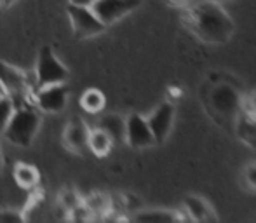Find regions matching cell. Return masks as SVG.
Masks as SVG:
<instances>
[{
    "label": "cell",
    "mask_w": 256,
    "mask_h": 223,
    "mask_svg": "<svg viewBox=\"0 0 256 223\" xmlns=\"http://www.w3.org/2000/svg\"><path fill=\"white\" fill-rule=\"evenodd\" d=\"M34 102L40 112L56 114L66 106L68 89L64 84H51L46 88H38V91L34 94Z\"/></svg>",
    "instance_id": "ba28073f"
},
{
    "label": "cell",
    "mask_w": 256,
    "mask_h": 223,
    "mask_svg": "<svg viewBox=\"0 0 256 223\" xmlns=\"http://www.w3.org/2000/svg\"><path fill=\"white\" fill-rule=\"evenodd\" d=\"M242 178H244V183H246L248 188L256 190V162H251L244 168Z\"/></svg>",
    "instance_id": "ffe728a7"
},
{
    "label": "cell",
    "mask_w": 256,
    "mask_h": 223,
    "mask_svg": "<svg viewBox=\"0 0 256 223\" xmlns=\"http://www.w3.org/2000/svg\"><path fill=\"white\" fill-rule=\"evenodd\" d=\"M152 131L155 143H164L168 140L169 132L172 129V122H174V106L171 103H162L148 118H146Z\"/></svg>",
    "instance_id": "30bf717a"
},
{
    "label": "cell",
    "mask_w": 256,
    "mask_h": 223,
    "mask_svg": "<svg viewBox=\"0 0 256 223\" xmlns=\"http://www.w3.org/2000/svg\"><path fill=\"white\" fill-rule=\"evenodd\" d=\"M202 103L220 128L234 131L237 115L242 108L244 96L239 86L234 84L230 78L223 80L218 77L216 80L208 82L202 89Z\"/></svg>",
    "instance_id": "7a4b0ae2"
},
{
    "label": "cell",
    "mask_w": 256,
    "mask_h": 223,
    "mask_svg": "<svg viewBox=\"0 0 256 223\" xmlns=\"http://www.w3.org/2000/svg\"><path fill=\"white\" fill-rule=\"evenodd\" d=\"M126 140L134 148H146L155 145V138L150 131L148 122L138 114L129 115V118L126 120Z\"/></svg>",
    "instance_id": "9c48e42d"
},
{
    "label": "cell",
    "mask_w": 256,
    "mask_h": 223,
    "mask_svg": "<svg viewBox=\"0 0 256 223\" xmlns=\"http://www.w3.org/2000/svg\"><path fill=\"white\" fill-rule=\"evenodd\" d=\"M10 2H14V0H0V4H10Z\"/></svg>",
    "instance_id": "4316f807"
},
{
    "label": "cell",
    "mask_w": 256,
    "mask_h": 223,
    "mask_svg": "<svg viewBox=\"0 0 256 223\" xmlns=\"http://www.w3.org/2000/svg\"><path fill=\"white\" fill-rule=\"evenodd\" d=\"M100 129H103L108 136L115 142L126 140V120L118 115H104L98 124Z\"/></svg>",
    "instance_id": "4fadbf2b"
},
{
    "label": "cell",
    "mask_w": 256,
    "mask_h": 223,
    "mask_svg": "<svg viewBox=\"0 0 256 223\" xmlns=\"http://www.w3.org/2000/svg\"><path fill=\"white\" fill-rule=\"evenodd\" d=\"M171 6H174V7H180V9H186V7H190L192 6L196 0H168Z\"/></svg>",
    "instance_id": "603a6c76"
},
{
    "label": "cell",
    "mask_w": 256,
    "mask_h": 223,
    "mask_svg": "<svg viewBox=\"0 0 256 223\" xmlns=\"http://www.w3.org/2000/svg\"><path fill=\"white\" fill-rule=\"evenodd\" d=\"M14 180L20 186L23 188H34L35 185L40 180V174H38V169L35 166H30V164H18L14 168Z\"/></svg>",
    "instance_id": "9a60e30c"
},
{
    "label": "cell",
    "mask_w": 256,
    "mask_h": 223,
    "mask_svg": "<svg viewBox=\"0 0 256 223\" xmlns=\"http://www.w3.org/2000/svg\"><path fill=\"white\" fill-rule=\"evenodd\" d=\"M216 2H220V0H216Z\"/></svg>",
    "instance_id": "83f0119b"
},
{
    "label": "cell",
    "mask_w": 256,
    "mask_h": 223,
    "mask_svg": "<svg viewBox=\"0 0 256 223\" xmlns=\"http://www.w3.org/2000/svg\"><path fill=\"white\" fill-rule=\"evenodd\" d=\"M134 222H176L180 220V216L172 211L168 210H150V211H142V213H136L132 216Z\"/></svg>",
    "instance_id": "e0dca14e"
},
{
    "label": "cell",
    "mask_w": 256,
    "mask_h": 223,
    "mask_svg": "<svg viewBox=\"0 0 256 223\" xmlns=\"http://www.w3.org/2000/svg\"><path fill=\"white\" fill-rule=\"evenodd\" d=\"M183 208L185 213L188 214L190 220L194 222H214L218 220V216L214 214L212 208L209 206V202L199 196H186L183 200Z\"/></svg>",
    "instance_id": "8fae6325"
},
{
    "label": "cell",
    "mask_w": 256,
    "mask_h": 223,
    "mask_svg": "<svg viewBox=\"0 0 256 223\" xmlns=\"http://www.w3.org/2000/svg\"><path fill=\"white\" fill-rule=\"evenodd\" d=\"M86 206H88V210L91 211V213H96V211H106L108 208H110V200H108L104 196H102V194H94V196L88 200Z\"/></svg>",
    "instance_id": "d6986e66"
},
{
    "label": "cell",
    "mask_w": 256,
    "mask_h": 223,
    "mask_svg": "<svg viewBox=\"0 0 256 223\" xmlns=\"http://www.w3.org/2000/svg\"><path fill=\"white\" fill-rule=\"evenodd\" d=\"M2 96H7V94H6V89H4L2 84H0V98H2Z\"/></svg>",
    "instance_id": "484cf974"
},
{
    "label": "cell",
    "mask_w": 256,
    "mask_h": 223,
    "mask_svg": "<svg viewBox=\"0 0 256 223\" xmlns=\"http://www.w3.org/2000/svg\"><path fill=\"white\" fill-rule=\"evenodd\" d=\"M140 4L142 0H94L91 4V9L104 26H108L124 18L126 14L138 9Z\"/></svg>",
    "instance_id": "52a82bcc"
},
{
    "label": "cell",
    "mask_w": 256,
    "mask_h": 223,
    "mask_svg": "<svg viewBox=\"0 0 256 223\" xmlns=\"http://www.w3.org/2000/svg\"><path fill=\"white\" fill-rule=\"evenodd\" d=\"M183 23L206 44H225L236 32L232 18L216 0H196L183 9Z\"/></svg>",
    "instance_id": "6da1fadb"
},
{
    "label": "cell",
    "mask_w": 256,
    "mask_h": 223,
    "mask_svg": "<svg viewBox=\"0 0 256 223\" xmlns=\"http://www.w3.org/2000/svg\"><path fill=\"white\" fill-rule=\"evenodd\" d=\"M80 106L89 114H98L104 108V96L98 89H88L80 96Z\"/></svg>",
    "instance_id": "2e32d148"
},
{
    "label": "cell",
    "mask_w": 256,
    "mask_h": 223,
    "mask_svg": "<svg viewBox=\"0 0 256 223\" xmlns=\"http://www.w3.org/2000/svg\"><path fill=\"white\" fill-rule=\"evenodd\" d=\"M0 84L6 89V94L14 102V106L26 105L32 96V88L26 80V75L10 64L0 63Z\"/></svg>",
    "instance_id": "277c9868"
},
{
    "label": "cell",
    "mask_w": 256,
    "mask_h": 223,
    "mask_svg": "<svg viewBox=\"0 0 256 223\" xmlns=\"http://www.w3.org/2000/svg\"><path fill=\"white\" fill-rule=\"evenodd\" d=\"M112 145H114V140H112L103 129L96 128L94 131H89L88 146L96 154V156H100V157L106 156V154L112 150Z\"/></svg>",
    "instance_id": "5bb4252c"
},
{
    "label": "cell",
    "mask_w": 256,
    "mask_h": 223,
    "mask_svg": "<svg viewBox=\"0 0 256 223\" xmlns=\"http://www.w3.org/2000/svg\"><path fill=\"white\" fill-rule=\"evenodd\" d=\"M61 202H63L64 210H74L75 206H78L80 204V200H78V197L75 196L74 192H64L63 196H61Z\"/></svg>",
    "instance_id": "44dd1931"
},
{
    "label": "cell",
    "mask_w": 256,
    "mask_h": 223,
    "mask_svg": "<svg viewBox=\"0 0 256 223\" xmlns=\"http://www.w3.org/2000/svg\"><path fill=\"white\" fill-rule=\"evenodd\" d=\"M14 108H16V106H14V102L9 96H2V98H0V132H4V129H6Z\"/></svg>",
    "instance_id": "ac0fdd59"
},
{
    "label": "cell",
    "mask_w": 256,
    "mask_h": 223,
    "mask_svg": "<svg viewBox=\"0 0 256 223\" xmlns=\"http://www.w3.org/2000/svg\"><path fill=\"white\" fill-rule=\"evenodd\" d=\"M0 222L2 223H20L23 222V216L16 211H0Z\"/></svg>",
    "instance_id": "7402d4cb"
},
{
    "label": "cell",
    "mask_w": 256,
    "mask_h": 223,
    "mask_svg": "<svg viewBox=\"0 0 256 223\" xmlns=\"http://www.w3.org/2000/svg\"><path fill=\"white\" fill-rule=\"evenodd\" d=\"M37 88H46L51 84H64L68 80V70L58 61L51 48H42L37 61Z\"/></svg>",
    "instance_id": "5b68a950"
},
{
    "label": "cell",
    "mask_w": 256,
    "mask_h": 223,
    "mask_svg": "<svg viewBox=\"0 0 256 223\" xmlns=\"http://www.w3.org/2000/svg\"><path fill=\"white\" fill-rule=\"evenodd\" d=\"M92 2L94 0H70V4H74V6H88V7H91Z\"/></svg>",
    "instance_id": "cb8c5ba5"
},
{
    "label": "cell",
    "mask_w": 256,
    "mask_h": 223,
    "mask_svg": "<svg viewBox=\"0 0 256 223\" xmlns=\"http://www.w3.org/2000/svg\"><path fill=\"white\" fill-rule=\"evenodd\" d=\"M88 138H89V129L82 120H74L66 126L64 129V145L74 152H84L88 148Z\"/></svg>",
    "instance_id": "7c38bea8"
},
{
    "label": "cell",
    "mask_w": 256,
    "mask_h": 223,
    "mask_svg": "<svg viewBox=\"0 0 256 223\" xmlns=\"http://www.w3.org/2000/svg\"><path fill=\"white\" fill-rule=\"evenodd\" d=\"M68 14H70L72 24H74V32L78 38H88L94 37V35L104 32V24L100 21V18L92 12L91 7L88 6H68Z\"/></svg>",
    "instance_id": "8992f818"
},
{
    "label": "cell",
    "mask_w": 256,
    "mask_h": 223,
    "mask_svg": "<svg viewBox=\"0 0 256 223\" xmlns=\"http://www.w3.org/2000/svg\"><path fill=\"white\" fill-rule=\"evenodd\" d=\"M4 168V157H2V150H0V171H2Z\"/></svg>",
    "instance_id": "d4e9b609"
},
{
    "label": "cell",
    "mask_w": 256,
    "mask_h": 223,
    "mask_svg": "<svg viewBox=\"0 0 256 223\" xmlns=\"http://www.w3.org/2000/svg\"><path fill=\"white\" fill-rule=\"evenodd\" d=\"M38 124H40V110L37 106H32L30 103L20 105L14 108L2 134L14 145L28 146L37 134Z\"/></svg>",
    "instance_id": "3957f363"
}]
</instances>
